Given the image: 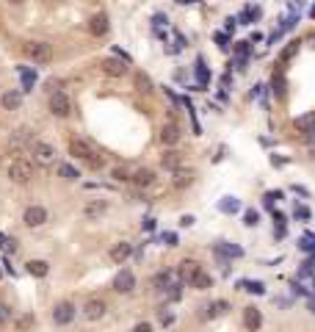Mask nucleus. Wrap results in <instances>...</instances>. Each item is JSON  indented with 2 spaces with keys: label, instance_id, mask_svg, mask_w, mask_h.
<instances>
[{
  "label": "nucleus",
  "instance_id": "1",
  "mask_svg": "<svg viewBox=\"0 0 315 332\" xmlns=\"http://www.w3.org/2000/svg\"><path fill=\"white\" fill-rule=\"evenodd\" d=\"M70 152L75 155V158L86 161L88 169H100V166H102V158L94 152V147L88 144V141H83V139H72V141H70Z\"/></svg>",
  "mask_w": 315,
  "mask_h": 332
},
{
  "label": "nucleus",
  "instance_id": "2",
  "mask_svg": "<svg viewBox=\"0 0 315 332\" xmlns=\"http://www.w3.org/2000/svg\"><path fill=\"white\" fill-rule=\"evenodd\" d=\"M9 178H11V183H31L33 164H31V161H25V158H14L9 164Z\"/></svg>",
  "mask_w": 315,
  "mask_h": 332
},
{
  "label": "nucleus",
  "instance_id": "3",
  "mask_svg": "<svg viewBox=\"0 0 315 332\" xmlns=\"http://www.w3.org/2000/svg\"><path fill=\"white\" fill-rule=\"evenodd\" d=\"M31 152H33V161H36V164H42V166H47V164H53V161H56V147L47 144V141H31Z\"/></svg>",
  "mask_w": 315,
  "mask_h": 332
},
{
  "label": "nucleus",
  "instance_id": "4",
  "mask_svg": "<svg viewBox=\"0 0 315 332\" xmlns=\"http://www.w3.org/2000/svg\"><path fill=\"white\" fill-rule=\"evenodd\" d=\"M25 53H28V58H33L36 64H47V61L53 58V47L47 42H28L25 45Z\"/></svg>",
  "mask_w": 315,
  "mask_h": 332
},
{
  "label": "nucleus",
  "instance_id": "5",
  "mask_svg": "<svg viewBox=\"0 0 315 332\" xmlns=\"http://www.w3.org/2000/svg\"><path fill=\"white\" fill-rule=\"evenodd\" d=\"M50 111H53V117H70V111H72V103H70V97H66L64 92H53L50 94Z\"/></svg>",
  "mask_w": 315,
  "mask_h": 332
},
{
  "label": "nucleus",
  "instance_id": "6",
  "mask_svg": "<svg viewBox=\"0 0 315 332\" xmlns=\"http://www.w3.org/2000/svg\"><path fill=\"white\" fill-rule=\"evenodd\" d=\"M75 318V304L72 302H58L56 307H53V321L58 324V327H66Z\"/></svg>",
  "mask_w": 315,
  "mask_h": 332
},
{
  "label": "nucleus",
  "instance_id": "7",
  "mask_svg": "<svg viewBox=\"0 0 315 332\" xmlns=\"http://www.w3.org/2000/svg\"><path fill=\"white\" fill-rule=\"evenodd\" d=\"M133 288H136V277H133V272L122 269V272L116 274V280H114V291H116V294H130Z\"/></svg>",
  "mask_w": 315,
  "mask_h": 332
},
{
  "label": "nucleus",
  "instance_id": "8",
  "mask_svg": "<svg viewBox=\"0 0 315 332\" xmlns=\"http://www.w3.org/2000/svg\"><path fill=\"white\" fill-rule=\"evenodd\" d=\"M22 222L28 227H42L44 222H47V211L42 205H31L28 211H25V216H22Z\"/></svg>",
  "mask_w": 315,
  "mask_h": 332
},
{
  "label": "nucleus",
  "instance_id": "9",
  "mask_svg": "<svg viewBox=\"0 0 315 332\" xmlns=\"http://www.w3.org/2000/svg\"><path fill=\"white\" fill-rule=\"evenodd\" d=\"M105 302L102 299H88L86 304H83V316L88 318V321H100L102 316H105Z\"/></svg>",
  "mask_w": 315,
  "mask_h": 332
},
{
  "label": "nucleus",
  "instance_id": "10",
  "mask_svg": "<svg viewBox=\"0 0 315 332\" xmlns=\"http://www.w3.org/2000/svg\"><path fill=\"white\" fill-rule=\"evenodd\" d=\"M102 72H105V75H111V78H122L127 72V61H122V58H105V61H102Z\"/></svg>",
  "mask_w": 315,
  "mask_h": 332
},
{
  "label": "nucleus",
  "instance_id": "11",
  "mask_svg": "<svg viewBox=\"0 0 315 332\" xmlns=\"http://www.w3.org/2000/svg\"><path fill=\"white\" fill-rule=\"evenodd\" d=\"M243 327L249 332H257L263 327V313L257 307H243Z\"/></svg>",
  "mask_w": 315,
  "mask_h": 332
},
{
  "label": "nucleus",
  "instance_id": "12",
  "mask_svg": "<svg viewBox=\"0 0 315 332\" xmlns=\"http://www.w3.org/2000/svg\"><path fill=\"white\" fill-rule=\"evenodd\" d=\"M161 141H163L166 147L177 144V141H180V127H177L174 122H166V125L161 127Z\"/></svg>",
  "mask_w": 315,
  "mask_h": 332
},
{
  "label": "nucleus",
  "instance_id": "13",
  "mask_svg": "<svg viewBox=\"0 0 315 332\" xmlns=\"http://www.w3.org/2000/svg\"><path fill=\"white\" fill-rule=\"evenodd\" d=\"M161 166L169 169V172H174V169H183V155L174 152V150H166L161 155Z\"/></svg>",
  "mask_w": 315,
  "mask_h": 332
},
{
  "label": "nucleus",
  "instance_id": "14",
  "mask_svg": "<svg viewBox=\"0 0 315 332\" xmlns=\"http://www.w3.org/2000/svg\"><path fill=\"white\" fill-rule=\"evenodd\" d=\"M0 103H3V108H6V111H17V108L22 105V92H17V89L6 92L3 97H0Z\"/></svg>",
  "mask_w": 315,
  "mask_h": 332
},
{
  "label": "nucleus",
  "instance_id": "15",
  "mask_svg": "<svg viewBox=\"0 0 315 332\" xmlns=\"http://www.w3.org/2000/svg\"><path fill=\"white\" fill-rule=\"evenodd\" d=\"M88 31L94 33V36H105L108 33V17L105 14H94L88 19Z\"/></svg>",
  "mask_w": 315,
  "mask_h": 332
},
{
  "label": "nucleus",
  "instance_id": "16",
  "mask_svg": "<svg viewBox=\"0 0 315 332\" xmlns=\"http://www.w3.org/2000/svg\"><path fill=\"white\" fill-rule=\"evenodd\" d=\"M108 211V202H102V200H94V202H88V205L83 208V216L86 219H100L102 213Z\"/></svg>",
  "mask_w": 315,
  "mask_h": 332
},
{
  "label": "nucleus",
  "instance_id": "17",
  "mask_svg": "<svg viewBox=\"0 0 315 332\" xmlns=\"http://www.w3.org/2000/svg\"><path fill=\"white\" fill-rule=\"evenodd\" d=\"M130 255H133V247H130L127 241L116 244V247L111 249V260H114V263H125V260H127Z\"/></svg>",
  "mask_w": 315,
  "mask_h": 332
},
{
  "label": "nucleus",
  "instance_id": "18",
  "mask_svg": "<svg viewBox=\"0 0 315 332\" xmlns=\"http://www.w3.org/2000/svg\"><path fill=\"white\" fill-rule=\"evenodd\" d=\"M130 180H133L139 188H147V186H152V183H155V172H152V169H139Z\"/></svg>",
  "mask_w": 315,
  "mask_h": 332
},
{
  "label": "nucleus",
  "instance_id": "19",
  "mask_svg": "<svg viewBox=\"0 0 315 332\" xmlns=\"http://www.w3.org/2000/svg\"><path fill=\"white\" fill-rule=\"evenodd\" d=\"M210 285H213V277L205 274L202 269H199V272H196L194 277H191V288H196V291H208Z\"/></svg>",
  "mask_w": 315,
  "mask_h": 332
},
{
  "label": "nucleus",
  "instance_id": "20",
  "mask_svg": "<svg viewBox=\"0 0 315 332\" xmlns=\"http://www.w3.org/2000/svg\"><path fill=\"white\" fill-rule=\"evenodd\" d=\"M196 272H199V263L196 260H183L180 263V280L183 282H191V277H194Z\"/></svg>",
  "mask_w": 315,
  "mask_h": 332
},
{
  "label": "nucleus",
  "instance_id": "21",
  "mask_svg": "<svg viewBox=\"0 0 315 332\" xmlns=\"http://www.w3.org/2000/svg\"><path fill=\"white\" fill-rule=\"evenodd\" d=\"M47 272H50V266H47L44 260H31L28 263V274H33V277H47Z\"/></svg>",
  "mask_w": 315,
  "mask_h": 332
},
{
  "label": "nucleus",
  "instance_id": "22",
  "mask_svg": "<svg viewBox=\"0 0 315 332\" xmlns=\"http://www.w3.org/2000/svg\"><path fill=\"white\" fill-rule=\"evenodd\" d=\"M191 180H194V174H191V172H186V169H174V186L177 188L191 186Z\"/></svg>",
  "mask_w": 315,
  "mask_h": 332
},
{
  "label": "nucleus",
  "instance_id": "23",
  "mask_svg": "<svg viewBox=\"0 0 315 332\" xmlns=\"http://www.w3.org/2000/svg\"><path fill=\"white\" fill-rule=\"evenodd\" d=\"M152 285H155L158 291H166L169 285H172V274H169V272H161V274H155Z\"/></svg>",
  "mask_w": 315,
  "mask_h": 332
},
{
  "label": "nucleus",
  "instance_id": "24",
  "mask_svg": "<svg viewBox=\"0 0 315 332\" xmlns=\"http://www.w3.org/2000/svg\"><path fill=\"white\" fill-rule=\"evenodd\" d=\"M312 125H315V114H304V117H299V119H296V130H299V133L310 130Z\"/></svg>",
  "mask_w": 315,
  "mask_h": 332
},
{
  "label": "nucleus",
  "instance_id": "25",
  "mask_svg": "<svg viewBox=\"0 0 315 332\" xmlns=\"http://www.w3.org/2000/svg\"><path fill=\"white\" fill-rule=\"evenodd\" d=\"M136 86H139L141 94H149V92H152V80L144 75V72H139V75H136Z\"/></svg>",
  "mask_w": 315,
  "mask_h": 332
},
{
  "label": "nucleus",
  "instance_id": "26",
  "mask_svg": "<svg viewBox=\"0 0 315 332\" xmlns=\"http://www.w3.org/2000/svg\"><path fill=\"white\" fill-rule=\"evenodd\" d=\"M58 174L64 180H78V169L70 166V164H58Z\"/></svg>",
  "mask_w": 315,
  "mask_h": 332
},
{
  "label": "nucleus",
  "instance_id": "27",
  "mask_svg": "<svg viewBox=\"0 0 315 332\" xmlns=\"http://www.w3.org/2000/svg\"><path fill=\"white\" fill-rule=\"evenodd\" d=\"M218 208H221L224 213H235L238 208H241V202H238L235 196H227V200H224V202H221V205H218Z\"/></svg>",
  "mask_w": 315,
  "mask_h": 332
},
{
  "label": "nucleus",
  "instance_id": "28",
  "mask_svg": "<svg viewBox=\"0 0 315 332\" xmlns=\"http://www.w3.org/2000/svg\"><path fill=\"white\" fill-rule=\"evenodd\" d=\"M31 141V133L28 130H17L14 136H11V147H19V144H28Z\"/></svg>",
  "mask_w": 315,
  "mask_h": 332
},
{
  "label": "nucleus",
  "instance_id": "29",
  "mask_svg": "<svg viewBox=\"0 0 315 332\" xmlns=\"http://www.w3.org/2000/svg\"><path fill=\"white\" fill-rule=\"evenodd\" d=\"M274 94H277V97H282V94H285V78H282V72H279V75H274Z\"/></svg>",
  "mask_w": 315,
  "mask_h": 332
},
{
  "label": "nucleus",
  "instance_id": "30",
  "mask_svg": "<svg viewBox=\"0 0 315 332\" xmlns=\"http://www.w3.org/2000/svg\"><path fill=\"white\" fill-rule=\"evenodd\" d=\"M296 53H299V42H290V45H287L285 50H282V61H290L293 56H296Z\"/></svg>",
  "mask_w": 315,
  "mask_h": 332
},
{
  "label": "nucleus",
  "instance_id": "31",
  "mask_svg": "<svg viewBox=\"0 0 315 332\" xmlns=\"http://www.w3.org/2000/svg\"><path fill=\"white\" fill-rule=\"evenodd\" d=\"M230 304L227 302H216V304H210V316H218V313H224V310H227Z\"/></svg>",
  "mask_w": 315,
  "mask_h": 332
},
{
  "label": "nucleus",
  "instance_id": "32",
  "mask_svg": "<svg viewBox=\"0 0 315 332\" xmlns=\"http://www.w3.org/2000/svg\"><path fill=\"white\" fill-rule=\"evenodd\" d=\"M243 291H255V294H263V285L260 282H241Z\"/></svg>",
  "mask_w": 315,
  "mask_h": 332
},
{
  "label": "nucleus",
  "instance_id": "33",
  "mask_svg": "<svg viewBox=\"0 0 315 332\" xmlns=\"http://www.w3.org/2000/svg\"><path fill=\"white\" fill-rule=\"evenodd\" d=\"M196 75H199V83H208V72H205L202 61H196Z\"/></svg>",
  "mask_w": 315,
  "mask_h": 332
},
{
  "label": "nucleus",
  "instance_id": "34",
  "mask_svg": "<svg viewBox=\"0 0 315 332\" xmlns=\"http://www.w3.org/2000/svg\"><path fill=\"white\" fill-rule=\"evenodd\" d=\"M111 174H114V180H122V183H125V180H130V174L125 172V169H114Z\"/></svg>",
  "mask_w": 315,
  "mask_h": 332
},
{
  "label": "nucleus",
  "instance_id": "35",
  "mask_svg": "<svg viewBox=\"0 0 315 332\" xmlns=\"http://www.w3.org/2000/svg\"><path fill=\"white\" fill-rule=\"evenodd\" d=\"M9 318H11V310L6 307V304H0V324H6Z\"/></svg>",
  "mask_w": 315,
  "mask_h": 332
},
{
  "label": "nucleus",
  "instance_id": "36",
  "mask_svg": "<svg viewBox=\"0 0 315 332\" xmlns=\"http://www.w3.org/2000/svg\"><path fill=\"white\" fill-rule=\"evenodd\" d=\"M296 219H310V208L299 205V208H296Z\"/></svg>",
  "mask_w": 315,
  "mask_h": 332
},
{
  "label": "nucleus",
  "instance_id": "37",
  "mask_svg": "<svg viewBox=\"0 0 315 332\" xmlns=\"http://www.w3.org/2000/svg\"><path fill=\"white\" fill-rule=\"evenodd\" d=\"M246 225H249V227L257 225V211H246Z\"/></svg>",
  "mask_w": 315,
  "mask_h": 332
},
{
  "label": "nucleus",
  "instance_id": "38",
  "mask_svg": "<svg viewBox=\"0 0 315 332\" xmlns=\"http://www.w3.org/2000/svg\"><path fill=\"white\" fill-rule=\"evenodd\" d=\"M304 141L307 144H315V125L310 127V130H304Z\"/></svg>",
  "mask_w": 315,
  "mask_h": 332
},
{
  "label": "nucleus",
  "instance_id": "39",
  "mask_svg": "<svg viewBox=\"0 0 315 332\" xmlns=\"http://www.w3.org/2000/svg\"><path fill=\"white\" fill-rule=\"evenodd\" d=\"M133 332H152V327H149V324L144 321V324H136V327H133Z\"/></svg>",
  "mask_w": 315,
  "mask_h": 332
},
{
  "label": "nucleus",
  "instance_id": "40",
  "mask_svg": "<svg viewBox=\"0 0 315 332\" xmlns=\"http://www.w3.org/2000/svg\"><path fill=\"white\" fill-rule=\"evenodd\" d=\"M180 225H183V227H191V225H194V216H183Z\"/></svg>",
  "mask_w": 315,
  "mask_h": 332
},
{
  "label": "nucleus",
  "instance_id": "41",
  "mask_svg": "<svg viewBox=\"0 0 315 332\" xmlns=\"http://www.w3.org/2000/svg\"><path fill=\"white\" fill-rule=\"evenodd\" d=\"M6 244H9V238H6L3 233H0V247H6Z\"/></svg>",
  "mask_w": 315,
  "mask_h": 332
},
{
  "label": "nucleus",
  "instance_id": "42",
  "mask_svg": "<svg viewBox=\"0 0 315 332\" xmlns=\"http://www.w3.org/2000/svg\"><path fill=\"white\" fill-rule=\"evenodd\" d=\"M9 3H14V6H19V3H22V0H9Z\"/></svg>",
  "mask_w": 315,
  "mask_h": 332
},
{
  "label": "nucleus",
  "instance_id": "43",
  "mask_svg": "<svg viewBox=\"0 0 315 332\" xmlns=\"http://www.w3.org/2000/svg\"><path fill=\"white\" fill-rule=\"evenodd\" d=\"M183 3H196V0H183Z\"/></svg>",
  "mask_w": 315,
  "mask_h": 332
},
{
  "label": "nucleus",
  "instance_id": "44",
  "mask_svg": "<svg viewBox=\"0 0 315 332\" xmlns=\"http://www.w3.org/2000/svg\"><path fill=\"white\" fill-rule=\"evenodd\" d=\"M312 17H315V6H312Z\"/></svg>",
  "mask_w": 315,
  "mask_h": 332
},
{
  "label": "nucleus",
  "instance_id": "45",
  "mask_svg": "<svg viewBox=\"0 0 315 332\" xmlns=\"http://www.w3.org/2000/svg\"><path fill=\"white\" fill-rule=\"evenodd\" d=\"M312 158H315V152H312Z\"/></svg>",
  "mask_w": 315,
  "mask_h": 332
}]
</instances>
